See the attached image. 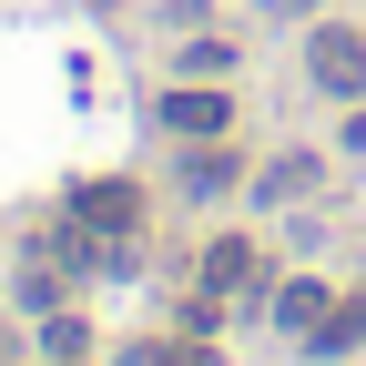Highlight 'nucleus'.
<instances>
[{"instance_id":"1","label":"nucleus","mask_w":366,"mask_h":366,"mask_svg":"<svg viewBox=\"0 0 366 366\" xmlns=\"http://www.w3.org/2000/svg\"><path fill=\"white\" fill-rule=\"evenodd\" d=\"M305 81H315V92H346V102H356V92H366V31L326 21V31L305 41Z\"/></svg>"},{"instance_id":"2","label":"nucleus","mask_w":366,"mask_h":366,"mask_svg":"<svg viewBox=\"0 0 366 366\" xmlns=\"http://www.w3.org/2000/svg\"><path fill=\"white\" fill-rule=\"evenodd\" d=\"M71 224H81V234H132V224H143V194H132V183H81Z\"/></svg>"},{"instance_id":"3","label":"nucleus","mask_w":366,"mask_h":366,"mask_svg":"<svg viewBox=\"0 0 366 366\" xmlns=\"http://www.w3.org/2000/svg\"><path fill=\"white\" fill-rule=\"evenodd\" d=\"M163 132L214 143V132H224V92H214V81H173V92H163Z\"/></svg>"},{"instance_id":"4","label":"nucleus","mask_w":366,"mask_h":366,"mask_svg":"<svg viewBox=\"0 0 366 366\" xmlns=\"http://www.w3.org/2000/svg\"><path fill=\"white\" fill-rule=\"evenodd\" d=\"M326 285H305V274H295V285H274V326H285V336H315V326H326Z\"/></svg>"},{"instance_id":"5","label":"nucleus","mask_w":366,"mask_h":366,"mask_svg":"<svg viewBox=\"0 0 366 366\" xmlns=\"http://www.w3.org/2000/svg\"><path fill=\"white\" fill-rule=\"evenodd\" d=\"M254 274H264V264H254V244H244V234H224V244L204 254V285H214V295H234V285H254Z\"/></svg>"},{"instance_id":"6","label":"nucleus","mask_w":366,"mask_h":366,"mask_svg":"<svg viewBox=\"0 0 366 366\" xmlns=\"http://www.w3.org/2000/svg\"><path fill=\"white\" fill-rule=\"evenodd\" d=\"M315 356H346V346H366V295H346V305H326V326L305 336Z\"/></svg>"},{"instance_id":"7","label":"nucleus","mask_w":366,"mask_h":366,"mask_svg":"<svg viewBox=\"0 0 366 366\" xmlns=\"http://www.w3.org/2000/svg\"><path fill=\"white\" fill-rule=\"evenodd\" d=\"M315 194V153H285V163H264V204H295Z\"/></svg>"},{"instance_id":"8","label":"nucleus","mask_w":366,"mask_h":366,"mask_svg":"<svg viewBox=\"0 0 366 366\" xmlns=\"http://www.w3.org/2000/svg\"><path fill=\"white\" fill-rule=\"evenodd\" d=\"M41 356H51V366H81L92 356V326H81V315H51V326H41Z\"/></svg>"},{"instance_id":"9","label":"nucleus","mask_w":366,"mask_h":366,"mask_svg":"<svg viewBox=\"0 0 366 366\" xmlns=\"http://www.w3.org/2000/svg\"><path fill=\"white\" fill-rule=\"evenodd\" d=\"M183 183H194V194H224V183H234V153H194V163H183Z\"/></svg>"},{"instance_id":"10","label":"nucleus","mask_w":366,"mask_h":366,"mask_svg":"<svg viewBox=\"0 0 366 366\" xmlns=\"http://www.w3.org/2000/svg\"><path fill=\"white\" fill-rule=\"evenodd\" d=\"M183 71H194V81H214V71H234V51H224V41H194V51H183Z\"/></svg>"},{"instance_id":"11","label":"nucleus","mask_w":366,"mask_h":366,"mask_svg":"<svg viewBox=\"0 0 366 366\" xmlns=\"http://www.w3.org/2000/svg\"><path fill=\"white\" fill-rule=\"evenodd\" d=\"M122 366H183V346H122Z\"/></svg>"},{"instance_id":"12","label":"nucleus","mask_w":366,"mask_h":366,"mask_svg":"<svg viewBox=\"0 0 366 366\" xmlns=\"http://www.w3.org/2000/svg\"><path fill=\"white\" fill-rule=\"evenodd\" d=\"M264 11H274V21H305V11H315V0H264Z\"/></svg>"},{"instance_id":"13","label":"nucleus","mask_w":366,"mask_h":366,"mask_svg":"<svg viewBox=\"0 0 366 366\" xmlns=\"http://www.w3.org/2000/svg\"><path fill=\"white\" fill-rule=\"evenodd\" d=\"M346 153H366V112H356V122H346Z\"/></svg>"}]
</instances>
